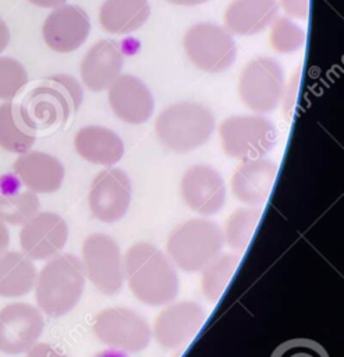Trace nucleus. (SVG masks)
Here are the masks:
<instances>
[{"label":"nucleus","instance_id":"15","mask_svg":"<svg viewBox=\"0 0 344 357\" xmlns=\"http://www.w3.org/2000/svg\"><path fill=\"white\" fill-rule=\"evenodd\" d=\"M68 240L65 220L54 212H38L31 220L22 225L19 244L31 259H49L57 255Z\"/></svg>","mask_w":344,"mask_h":357},{"label":"nucleus","instance_id":"32","mask_svg":"<svg viewBox=\"0 0 344 357\" xmlns=\"http://www.w3.org/2000/svg\"><path fill=\"white\" fill-rule=\"evenodd\" d=\"M284 13L292 18L305 20L309 13V0H280Z\"/></svg>","mask_w":344,"mask_h":357},{"label":"nucleus","instance_id":"14","mask_svg":"<svg viewBox=\"0 0 344 357\" xmlns=\"http://www.w3.org/2000/svg\"><path fill=\"white\" fill-rule=\"evenodd\" d=\"M45 319L40 310L28 303H13L0 310V351L21 354L40 337Z\"/></svg>","mask_w":344,"mask_h":357},{"label":"nucleus","instance_id":"38","mask_svg":"<svg viewBox=\"0 0 344 357\" xmlns=\"http://www.w3.org/2000/svg\"><path fill=\"white\" fill-rule=\"evenodd\" d=\"M97 357H125V354L123 351H118V350H106L103 353H100Z\"/></svg>","mask_w":344,"mask_h":357},{"label":"nucleus","instance_id":"16","mask_svg":"<svg viewBox=\"0 0 344 357\" xmlns=\"http://www.w3.org/2000/svg\"><path fill=\"white\" fill-rule=\"evenodd\" d=\"M91 21L84 8L75 4L56 7L45 20L42 35L46 45L58 53L77 50L88 39Z\"/></svg>","mask_w":344,"mask_h":357},{"label":"nucleus","instance_id":"5","mask_svg":"<svg viewBox=\"0 0 344 357\" xmlns=\"http://www.w3.org/2000/svg\"><path fill=\"white\" fill-rule=\"evenodd\" d=\"M82 99L84 92L79 82L71 75L57 74L31 91L21 109L39 130L67 121L78 110Z\"/></svg>","mask_w":344,"mask_h":357},{"label":"nucleus","instance_id":"34","mask_svg":"<svg viewBox=\"0 0 344 357\" xmlns=\"http://www.w3.org/2000/svg\"><path fill=\"white\" fill-rule=\"evenodd\" d=\"M10 244V231L4 222L0 220V254L7 250Z\"/></svg>","mask_w":344,"mask_h":357},{"label":"nucleus","instance_id":"3","mask_svg":"<svg viewBox=\"0 0 344 357\" xmlns=\"http://www.w3.org/2000/svg\"><path fill=\"white\" fill-rule=\"evenodd\" d=\"M214 126V116L206 106L184 100L163 109L156 119L155 130L164 148L187 153L206 144Z\"/></svg>","mask_w":344,"mask_h":357},{"label":"nucleus","instance_id":"25","mask_svg":"<svg viewBox=\"0 0 344 357\" xmlns=\"http://www.w3.org/2000/svg\"><path fill=\"white\" fill-rule=\"evenodd\" d=\"M36 268L29 257L18 251L0 254V296L21 297L28 294L36 282Z\"/></svg>","mask_w":344,"mask_h":357},{"label":"nucleus","instance_id":"24","mask_svg":"<svg viewBox=\"0 0 344 357\" xmlns=\"http://www.w3.org/2000/svg\"><path fill=\"white\" fill-rule=\"evenodd\" d=\"M36 139V128L21 106L0 105V146L13 153L28 152Z\"/></svg>","mask_w":344,"mask_h":357},{"label":"nucleus","instance_id":"30","mask_svg":"<svg viewBox=\"0 0 344 357\" xmlns=\"http://www.w3.org/2000/svg\"><path fill=\"white\" fill-rule=\"evenodd\" d=\"M26 82V70L18 60L0 57V99H13Z\"/></svg>","mask_w":344,"mask_h":357},{"label":"nucleus","instance_id":"6","mask_svg":"<svg viewBox=\"0 0 344 357\" xmlns=\"http://www.w3.org/2000/svg\"><path fill=\"white\" fill-rule=\"evenodd\" d=\"M219 137L227 156L245 162L265 158L276 145L277 130L260 114L230 116L220 123Z\"/></svg>","mask_w":344,"mask_h":357},{"label":"nucleus","instance_id":"37","mask_svg":"<svg viewBox=\"0 0 344 357\" xmlns=\"http://www.w3.org/2000/svg\"><path fill=\"white\" fill-rule=\"evenodd\" d=\"M171 4H177V6H199V4H203L209 0H166Z\"/></svg>","mask_w":344,"mask_h":357},{"label":"nucleus","instance_id":"2","mask_svg":"<svg viewBox=\"0 0 344 357\" xmlns=\"http://www.w3.org/2000/svg\"><path fill=\"white\" fill-rule=\"evenodd\" d=\"M82 262L74 254H57L36 275L35 297L40 311L57 318L68 314L79 303L85 289Z\"/></svg>","mask_w":344,"mask_h":357},{"label":"nucleus","instance_id":"31","mask_svg":"<svg viewBox=\"0 0 344 357\" xmlns=\"http://www.w3.org/2000/svg\"><path fill=\"white\" fill-rule=\"evenodd\" d=\"M272 357H329L323 346L312 339L297 337L279 344Z\"/></svg>","mask_w":344,"mask_h":357},{"label":"nucleus","instance_id":"9","mask_svg":"<svg viewBox=\"0 0 344 357\" xmlns=\"http://www.w3.org/2000/svg\"><path fill=\"white\" fill-rule=\"evenodd\" d=\"M182 46L189 61L205 73H223L237 59L233 35L220 25L198 22L187 29Z\"/></svg>","mask_w":344,"mask_h":357},{"label":"nucleus","instance_id":"27","mask_svg":"<svg viewBox=\"0 0 344 357\" xmlns=\"http://www.w3.org/2000/svg\"><path fill=\"white\" fill-rule=\"evenodd\" d=\"M240 261L241 258L237 252H220L201 271V290L209 301L216 303L221 297Z\"/></svg>","mask_w":344,"mask_h":357},{"label":"nucleus","instance_id":"22","mask_svg":"<svg viewBox=\"0 0 344 357\" xmlns=\"http://www.w3.org/2000/svg\"><path fill=\"white\" fill-rule=\"evenodd\" d=\"M77 153L93 163L104 167L114 166L124 156V142L117 132L102 126H85L74 137Z\"/></svg>","mask_w":344,"mask_h":357},{"label":"nucleus","instance_id":"26","mask_svg":"<svg viewBox=\"0 0 344 357\" xmlns=\"http://www.w3.org/2000/svg\"><path fill=\"white\" fill-rule=\"evenodd\" d=\"M263 209L260 206H241L230 213L224 223V243L233 252H244L259 225Z\"/></svg>","mask_w":344,"mask_h":357},{"label":"nucleus","instance_id":"13","mask_svg":"<svg viewBox=\"0 0 344 357\" xmlns=\"http://www.w3.org/2000/svg\"><path fill=\"white\" fill-rule=\"evenodd\" d=\"M184 204L201 216H212L226 204V184L220 173L209 165H192L180 181Z\"/></svg>","mask_w":344,"mask_h":357},{"label":"nucleus","instance_id":"18","mask_svg":"<svg viewBox=\"0 0 344 357\" xmlns=\"http://www.w3.org/2000/svg\"><path fill=\"white\" fill-rule=\"evenodd\" d=\"M277 172V163L267 158L242 162L231 176L234 198L249 206H260L272 194Z\"/></svg>","mask_w":344,"mask_h":357},{"label":"nucleus","instance_id":"4","mask_svg":"<svg viewBox=\"0 0 344 357\" xmlns=\"http://www.w3.org/2000/svg\"><path fill=\"white\" fill-rule=\"evenodd\" d=\"M223 229L213 220L192 218L175 226L166 243V254L184 272H201L223 252Z\"/></svg>","mask_w":344,"mask_h":357},{"label":"nucleus","instance_id":"20","mask_svg":"<svg viewBox=\"0 0 344 357\" xmlns=\"http://www.w3.org/2000/svg\"><path fill=\"white\" fill-rule=\"evenodd\" d=\"M14 173L21 183L36 194L57 191L64 180V166L53 155L40 151L21 153L14 162Z\"/></svg>","mask_w":344,"mask_h":357},{"label":"nucleus","instance_id":"1","mask_svg":"<svg viewBox=\"0 0 344 357\" xmlns=\"http://www.w3.org/2000/svg\"><path fill=\"white\" fill-rule=\"evenodd\" d=\"M124 280L143 304L163 307L180 291L175 265L169 255L148 241L134 243L124 254Z\"/></svg>","mask_w":344,"mask_h":357},{"label":"nucleus","instance_id":"10","mask_svg":"<svg viewBox=\"0 0 344 357\" xmlns=\"http://www.w3.org/2000/svg\"><path fill=\"white\" fill-rule=\"evenodd\" d=\"M81 262L85 278L104 296L124 284V257L118 243L106 233H92L82 243Z\"/></svg>","mask_w":344,"mask_h":357},{"label":"nucleus","instance_id":"35","mask_svg":"<svg viewBox=\"0 0 344 357\" xmlns=\"http://www.w3.org/2000/svg\"><path fill=\"white\" fill-rule=\"evenodd\" d=\"M10 42V31L7 24L0 18V53L7 47Z\"/></svg>","mask_w":344,"mask_h":357},{"label":"nucleus","instance_id":"36","mask_svg":"<svg viewBox=\"0 0 344 357\" xmlns=\"http://www.w3.org/2000/svg\"><path fill=\"white\" fill-rule=\"evenodd\" d=\"M29 1L42 8H56L63 6L67 0H29Z\"/></svg>","mask_w":344,"mask_h":357},{"label":"nucleus","instance_id":"23","mask_svg":"<svg viewBox=\"0 0 344 357\" xmlns=\"http://www.w3.org/2000/svg\"><path fill=\"white\" fill-rule=\"evenodd\" d=\"M150 15L148 0H106L99 11L102 28L113 35L139 29Z\"/></svg>","mask_w":344,"mask_h":357},{"label":"nucleus","instance_id":"33","mask_svg":"<svg viewBox=\"0 0 344 357\" xmlns=\"http://www.w3.org/2000/svg\"><path fill=\"white\" fill-rule=\"evenodd\" d=\"M26 357H68L63 350L50 343H35L28 351Z\"/></svg>","mask_w":344,"mask_h":357},{"label":"nucleus","instance_id":"29","mask_svg":"<svg viewBox=\"0 0 344 357\" xmlns=\"http://www.w3.org/2000/svg\"><path fill=\"white\" fill-rule=\"evenodd\" d=\"M270 45L277 53H292L305 43V31L287 17H277L272 22Z\"/></svg>","mask_w":344,"mask_h":357},{"label":"nucleus","instance_id":"12","mask_svg":"<svg viewBox=\"0 0 344 357\" xmlns=\"http://www.w3.org/2000/svg\"><path fill=\"white\" fill-rule=\"evenodd\" d=\"M157 314L152 326L156 343L167 350L189 343L206 321V311L196 301H171Z\"/></svg>","mask_w":344,"mask_h":357},{"label":"nucleus","instance_id":"8","mask_svg":"<svg viewBox=\"0 0 344 357\" xmlns=\"http://www.w3.org/2000/svg\"><path fill=\"white\" fill-rule=\"evenodd\" d=\"M92 329L99 342L123 353H139L152 340L148 321L128 307H109L99 311Z\"/></svg>","mask_w":344,"mask_h":357},{"label":"nucleus","instance_id":"28","mask_svg":"<svg viewBox=\"0 0 344 357\" xmlns=\"http://www.w3.org/2000/svg\"><path fill=\"white\" fill-rule=\"evenodd\" d=\"M39 212L36 192L14 191L0 192V220L8 225H25Z\"/></svg>","mask_w":344,"mask_h":357},{"label":"nucleus","instance_id":"11","mask_svg":"<svg viewBox=\"0 0 344 357\" xmlns=\"http://www.w3.org/2000/svg\"><path fill=\"white\" fill-rule=\"evenodd\" d=\"M131 197L132 183L128 174L123 169L110 166L100 170L91 183L89 211L99 222L116 223L127 215Z\"/></svg>","mask_w":344,"mask_h":357},{"label":"nucleus","instance_id":"17","mask_svg":"<svg viewBox=\"0 0 344 357\" xmlns=\"http://www.w3.org/2000/svg\"><path fill=\"white\" fill-rule=\"evenodd\" d=\"M107 100L113 113L128 124H142L155 109L150 89L132 74H121L109 88Z\"/></svg>","mask_w":344,"mask_h":357},{"label":"nucleus","instance_id":"19","mask_svg":"<svg viewBox=\"0 0 344 357\" xmlns=\"http://www.w3.org/2000/svg\"><path fill=\"white\" fill-rule=\"evenodd\" d=\"M123 64L124 56L120 46L110 39L99 40L82 59V82L88 89L102 92L121 75Z\"/></svg>","mask_w":344,"mask_h":357},{"label":"nucleus","instance_id":"21","mask_svg":"<svg viewBox=\"0 0 344 357\" xmlns=\"http://www.w3.org/2000/svg\"><path fill=\"white\" fill-rule=\"evenodd\" d=\"M277 0H233L224 11V28L231 35L251 36L277 18Z\"/></svg>","mask_w":344,"mask_h":357},{"label":"nucleus","instance_id":"7","mask_svg":"<svg viewBox=\"0 0 344 357\" xmlns=\"http://www.w3.org/2000/svg\"><path fill=\"white\" fill-rule=\"evenodd\" d=\"M284 91L283 68L269 56L249 60L240 74V99L256 114L273 112L283 100Z\"/></svg>","mask_w":344,"mask_h":357}]
</instances>
